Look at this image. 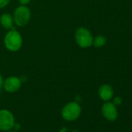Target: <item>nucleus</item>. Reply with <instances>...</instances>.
Listing matches in <instances>:
<instances>
[{
	"mask_svg": "<svg viewBox=\"0 0 132 132\" xmlns=\"http://www.w3.org/2000/svg\"><path fill=\"white\" fill-rule=\"evenodd\" d=\"M75 38L77 44L82 48L89 47L93 45V37L91 32L85 27H79L77 29L76 31Z\"/></svg>",
	"mask_w": 132,
	"mask_h": 132,
	"instance_id": "nucleus-3",
	"label": "nucleus"
},
{
	"mask_svg": "<svg viewBox=\"0 0 132 132\" xmlns=\"http://www.w3.org/2000/svg\"><path fill=\"white\" fill-rule=\"evenodd\" d=\"M15 123V117L10 110L7 109L0 110V130L6 132L13 130Z\"/></svg>",
	"mask_w": 132,
	"mask_h": 132,
	"instance_id": "nucleus-4",
	"label": "nucleus"
},
{
	"mask_svg": "<svg viewBox=\"0 0 132 132\" xmlns=\"http://www.w3.org/2000/svg\"><path fill=\"white\" fill-rule=\"evenodd\" d=\"M101 113L103 117L110 121L116 120L118 117L117 106H115L113 103L110 101H107L103 104L101 108Z\"/></svg>",
	"mask_w": 132,
	"mask_h": 132,
	"instance_id": "nucleus-6",
	"label": "nucleus"
},
{
	"mask_svg": "<svg viewBox=\"0 0 132 132\" xmlns=\"http://www.w3.org/2000/svg\"><path fill=\"white\" fill-rule=\"evenodd\" d=\"M3 77H2V76L0 75V90L2 89V88H3Z\"/></svg>",
	"mask_w": 132,
	"mask_h": 132,
	"instance_id": "nucleus-14",
	"label": "nucleus"
},
{
	"mask_svg": "<svg viewBox=\"0 0 132 132\" xmlns=\"http://www.w3.org/2000/svg\"><path fill=\"white\" fill-rule=\"evenodd\" d=\"M113 103L115 106H119V105H120V104L122 103V99H121V97H120V96H116V97H114L113 100Z\"/></svg>",
	"mask_w": 132,
	"mask_h": 132,
	"instance_id": "nucleus-11",
	"label": "nucleus"
},
{
	"mask_svg": "<svg viewBox=\"0 0 132 132\" xmlns=\"http://www.w3.org/2000/svg\"><path fill=\"white\" fill-rule=\"evenodd\" d=\"M10 1V0H0V9L6 7L9 4Z\"/></svg>",
	"mask_w": 132,
	"mask_h": 132,
	"instance_id": "nucleus-12",
	"label": "nucleus"
},
{
	"mask_svg": "<svg viewBox=\"0 0 132 132\" xmlns=\"http://www.w3.org/2000/svg\"><path fill=\"white\" fill-rule=\"evenodd\" d=\"M0 99H1V95H0Z\"/></svg>",
	"mask_w": 132,
	"mask_h": 132,
	"instance_id": "nucleus-16",
	"label": "nucleus"
},
{
	"mask_svg": "<svg viewBox=\"0 0 132 132\" xmlns=\"http://www.w3.org/2000/svg\"><path fill=\"white\" fill-rule=\"evenodd\" d=\"M30 1H31V0H20V3H21L22 6H26L28 3H30Z\"/></svg>",
	"mask_w": 132,
	"mask_h": 132,
	"instance_id": "nucleus-13",
	"label": "nucleus"
},
{
	"mask_svg": "<svg viewBox=\"0 0 132 132\" xmlns=\"http://www.w3.org/2000/svg\"><path fill=\"white\" fill-rule=\"evenodd\" d=\"M30 10L26 6H20L14 12L13 20L17 26L24 27L30 21Z\"/></svg>",
	"mask_w": 132,
	"mask_h": 132,
	"instance_id": "nucleus-5",
	"label": "nucleus"
},
{
	"mask_svg": "<svg viewBox=\"0 0 132 132\" xmlns=\"http://www.w3.org/2000/svg\"><path fill=\"white\" fill-rule=\"evenodd\" d=\"M6 132H16V130H9V131H6Z\"/></svg>",
	"mask_w": 132,
	"mask_h": 132,
	"instance_id": "nucleus-15",
	"label": "nucleus"
},
{
	"mask_svg": "<svg viewBox=\"0 0 132 132\" xmlns=\"http://www.w3.org/2000/svg\"><path fill=\"white\" fill-rule=\"evenodd\" d=\"M82 113V107L81 106L75 101L69 102L66 103L61 110V117L66 120L72 122L76 120Z\"/></svg>",
	"mask_w": 132,
	"mask_h": 132,
	"instance_id": "nucleus-1",
	"label": "nucleus"
},
{
	"mask_svg": "<svg viewBox=\"0 0 132 132\" xmlns=\"http://www.w3.org/2000/svg\"><path fill=\"white\" fill-rule=\"evenodd\" d=\"M22 85V81L20 78L16 76H10L3 81V88L7 93H13L17 92Z\"/></svg>",
	"mask_w": 132,
	"mask_h": 132,
	"instance_id": "nucleus-7",
	"label": "nucleus"
},
{
	"mask_svg": "<svg viewBox=\"0 0 132 132\" xmlns=\"http://www.w3.org/2000/svg\"><path fill=\"white\" fill-rule=\"evenodd\" d=\"M4 44L10 51H19L23 44V38L21 34L18 31L12 29L6 34L4 38Z\"/></svg>",
	"mask_w": 132,
	"mask_h": 132,
	"instance_id": "nucleus-2",
	"label": "nucleus"
},
{
	"mask_svg": "<svg viewBox=\"0 0 132 132\" xmlns=\"http://www.w3.org/2000/svg\"><path fill=\"white\" fill-rule=\"evenodd\" d=\"M106 43V39L103 35L96 36L95 38H93V45H94L96 47H103Z\"/></svg>",
	"mask_w": 132,
	"mask_h": 132,
	"instance_id": "nucleus-10",
	"label": "nucleus"
},
{
	"mask_svg": "<svg viewBox=\"0 0 132 132\" xmlns=\"http://www.w3.org/2000/svg\"><path fill=\"white\" fill-rule=\"evenodd\" d=\"M98 94H99L100 98L102 100L107 102V101H110L113 97L114 92H113V87L110 85L103 84L100 87L98 90Z\"/></svg>",
	"mask_w": 132,
	"mask_h": 132,
	"instance_id": "nucleus-8",
	"label": "nucleus"
},
{
	"mask_svg": "<svg viewBox=\"0 0 132 132\" xmlns=\"http://www.w3.org/2000/svg\"><path fill=\"white\" fill-rule=\"evenodd\" d=\"M13 17L9 13L3 14L0 17V23L5 29L7 30H12L13 28Z\"/></svg>",
	"mask_w": 132,
	"mask_h": 132,
	"instance_id": "nucleus-9",
	"label": "nucleus"
}]
</instances>
